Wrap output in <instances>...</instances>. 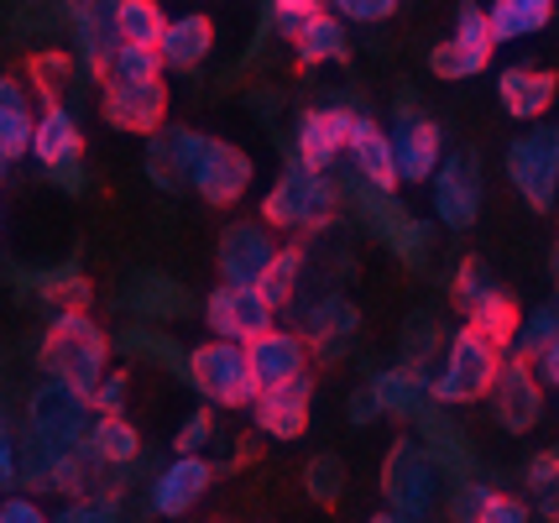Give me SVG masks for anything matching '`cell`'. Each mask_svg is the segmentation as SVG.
<instances>
[{"label":"cell","mask_w":559,"mask_h":523,"mask_svg":"<svg viewBox=\"0 0 559 523\" xmlns=\"http://www.w3.org/2000/svg\"><path fill=\"white\" fill-rule=\"evenodd\" d=\"M37 367L48 382H63L90 399V388L110 372V335L90 320V309H52L37 346Z\"/></svg>","instance_id":"obj_2"},{"label":"cell","mask_w":559,"mask_h":523,"mask_svg":"<svg viewBox=\"0 0 559 523\" xmlns=\"http://www.w3.org/2000/svg\"><path fill=\"white\" fill-rule=\"evenodd\" d=\"M555 335H559V304H544V309H534L528 320H518V335H512V356L534 361V356L549 346Z\"/></svg>","instance_id":"obj_39"},{"label":"cell","mask_w":559,"mask_h":523,"mask_svg":"<svg viewBox=\"0 0 559 523\" xmlns=\"http://www.w3.org/2000/svg\"><path fill=\"white\" fill-rule=\"evenodd\" d=\"M335 210H341V183L330 174H309V168L288 163L262 200V225L288 230V236H314L335 221Z\"/></svg>","instance_id":"obj_3"},{"label":"cell","mask_w":559,"mask_h":523,"mask_svg":"<svg viewBox=\"0 0 559 523\" xmlns=\"http://www.w3.org/2000/svg\"><path fill=\"white\" fill-rule=\"evenodd\" d=\"M277 257V236L272 225L262 221H236L219 230V247H215V268L225 283H257L267 273V262Z\"/></svg>","instance_id":"obj_15"},{"label":"cell","mask_w":559,"mask_h":523,"mask_svg":"<svg viewBox=\"0 0 559 523\" xmlns=\"http://www.w3.org/2000/svg\"><path fill=\"white\" fill-rule=\"evenodd\" d=\"M309 399H314V377H293V382H277V388H257V429L272 435V440H298L309 429Z\"/></svg>","instance_id":"obj_18"},{"label":"cell","mask_w":559,"mask_h":523,"mask_svg":"<svg viewBox=\"0 0 559 523\" xmlns=\"http://www.w3.org/2000/svg\"><path fill=\"white\" fill-rule=\"evenodd\" d=\"M204 445H215V408H210V403L194 408L189 419L178 424V435H173V450H178V455H199Z\"/></svg>","instance_id":"obj_43"},{"label":"cell","mask_w":559,"mask_h":523,"mask_svg":"<svg viewBox=\"0 0 559 523\" xmlns=\"http://www.w3.org/2000/svg\"><path fill=\"white\" fill-rule=\"evenodd\" d=\"M95 424V408L84 393H73L63 382H43L32 399H26V440L43 450V455H69V450H84V435ZM48 487V482H43Z\"/></svg>","instance_id":"obj_4"},{"label":"cell","mask_w":559,"mask_h":523,"mask_svg":"<svg viewBox=\"0 0 559 523\" xmlns=\"http://www.w3.org/2000/svg\"><path fill=\"white\" fill-rule=\"evenodd\" d=\"M110 346H121L126 356H142V361H157L163 372H173V377H183V382H189V350L178 346L173 335L152 330V324H126Z\"/></svg>","instance_id":"obj_33"},{"label":"cell","mask_w":559,"mask_h":523,"mask_svg":"<svg viewBox=\"0 0 559 523\" xmlns=\"http://www.w3.org/2000/svg\"><path fill=\"white\" fill-rule=\"evenodd\" d=\"M288 43H293V52H298V63H304V69H319V63H341L345 48H350V43H345V22L335 16V11H314L309 22L293 32Z\"/></svg>","instance_id":"obj_29"},{"label":"cell","mask_w":559,"mask_h":523,"mask_svg":"<svg viewBox=\"0 0 559 523\" xmlns=\"http://www.w3.org/2000/svg\"><path fill=\"white\" fill-rule=\"evenodd\" d=\"M304 273H309V251L298 247H277V257L267 262V273L257 277V294L272 304V309H288L298 299V288H304Z\"/></svg>","instance_id":"obj_35"},{"label":"cell","mask_w":559,"mask_h":523,"mask_svg":"<svg viewBox=\"0 0 559 523\" xmlns=\"http://www.w3.org/2000/svg\"><path fill=\"white\" fill-rule=\"evenodd\" d=\"M414 424L424 429V450L435 455V466H450L455 476H465L471 466H476V461H471V450H465V435L444 419V414H439V403H429Z\"/></svg>","instance_id":"obj_36"},{"label":"cell","mask_w":559,"mask_h":523,"mask_svg":"<svg viewBox=\"0 0 559 523\" xmlns=\"http://www.w3.org/2000/svg\"><path fill=\"white\" fill-rule=\"evenodd\" d=\"M304 482H309V498L319 502V508H335L341 502V487H345V466H341V455H314L309 461V472H304Z\"/></svg>","instance_id":"obj_40"},{"label":"cell","mask_w":559,"mask_h":523,"mask_svg":"<svg viewBox=\"0 0 559 523\" xmlns=\"http://www.w3.org/2000/svg\"><path fill=\"white\" fill-rule=\"evenodd\" d=\"M11 277H16V288H32V294L43 304H52V309H90V299H95L90 277L79 273L73 262L48 268V273H11Z\"/></svg>","instance_id":"obj_31"},{"label":"cell","mask_w":559,"mask_h":523,"mask_svg":"<svg viewBox=\"0 0 559 523\" xmlns=\"http://www.w3.org/2000/svg\"><path fill=\"white\" fill-rule=\"evenodd\" d=\"M356 204H361V215L371 221V230H377L403 262H424V257H429V225H418L414 215L397 204V194H382V189H371V183L356 178Z\"/></svg>","instance_id":"obj_14"},{"label":"cell","mask_w":559,"mask_h":523,"mask_svg":"<svg viewBox=\"0 0 559 523\" xmlns=\"http://www.w3.org/2000/svg\"><path fill=\"white\" fill-rule=\"evenodd\" d=\"M32 121H37V110H32V90H26L22 79L0 74V152H5L11 163H16V157H26Z\"/></svg>","instance_id":"obj_30"},{"label":"cell","mask_w":559,"mask_h":523,"mask_svg":"<svg viewBox=\"0 0 559 523\" xmlns=\"http://www.w3.org/2000/svg\"><path fill=\"white\" fill-rule=\"evenodd\" d=\"M392 142V168H397V183H424L435 178L439 168V126L429 116H414L408 100L397 110V131L388 136Z\"/></svg>","instance_id":"obj_19"},{"label":"cell","mask_w":559,"mask_h":523,"mask_svg":"<svg viewBox=\"0 0 559 523\" xmlns=\"http://www.w3.org/2000/svg\"><path fill=\"white\" fill-rule=\"evenodd\" d=\"M435 215L450 230H471L481 215V157L455 152L435 168Z\"/></svg>","instance_id":"obj_11"},{"label":"cell","mask_w":559,"mask_h":523,"mask_svg":"<svg viewBox=\"0 0 559 523\" xmlns=\"http://www.w3.org/2000/svg\"><path fill=\"white\" fill-rule=\"evenodd\" d=\"M455 43H461L465 52H476L481 63H491V48H497V43H491V26H487V11H481V5L465 0L461 11H455Z\"/></svg>","instance_id":"obj_41"},{"label":"cell","mask_w":559,"mask_h":523,"mask_svg":"<svg viewBox=\"0 0 559 523\" xmlns=\"http://www.w3.org/2000/svg\"><path fill=\"white\" fill-rule=\"evenodd\" d=\"M341 22H388L397 11V0H330Z\"/></svg>","instance_id":"obj_48"},{"label":"cell","mask_w":559,"mask_h":523,"mask_svg":"<svg viewBox=\"0 0 559 523\" xmlns=\"http://www.w3.org/2000/svg\"><path fill=\"white\" fill-rule=\"evenodd\" d=\"M435 482H439V466L435 455L424 450V440L414 435H397L382 455V498L392 502L397 519H424L435 508Z\"/></svg>","instance_id":"obj_7"},{"label":"cell","mask_w":559,"mask_h":523,"mask_svg":"<svg viewBox=\"0 0 559 523\" xmlns=\"http://www.w3.org/2000/svg\"><path fill=\"white\" fill-rule=\"evenodd\" d=\"M345 157H350V168H356V178H361V183L382 189V194H392V189H397V168H392V142H388V131H382L377 121H366V116H356V121H350V136H345Z\"/></svg>","instance_id":"obj_24"},{"label":"cell","mask_w":559,"mask_h":523,"mask_svg":"<svg viewBox=\"0 0 559 523\" xmlns=\"http://www.w3.org/2000/svg\"><path fill=\"white\" fill-rule=\"evenodd\" d=\"M210 487H215V466H210L204 455H173L168 466L152 476L146 502H152L157 519H183Z\"/></svg>","instance_id":"obj_16"},{"label":"cell","mask_w":559,"mask_h":523,"mask_svg":"<svg viewBox=\"0 0 559 523\" xmlns=\"http://www.w3.org/2000/svg\"><path fill=\"white\" fill-rule=\"evenodd\" d=\"M497 95H502V105H508V116H518V121H538V116L555 105L559 79L549 74V69H502Z\"/></svg>","instance_id":"obj_28"},{"label":"cell","mask_w":559,"mask_h":523,"mask_svg":"<svg viewBox=\"0 0 559 523\" xmlns=\"http://www.w3.org/2000/svg\"><path fill=\"white\" fill-rule=\"evenodd\" d=\"M508 350L491 346L487 335H476L471 324H461L450 341H444V367L439 377H429V399L435 403H476L491 393L497 367H502Z\"/></svg>","instance_id":"obj_5"},{"label":"cell","mask_w":559,"mask_h":523,"mask_svg":"<svg viewBox=\"0 0 559 523\" xmlns=\"http://www.w3.org/2000/svg\"><path fill=\"white\" fill-rule=\"evenodd\" d=\"M90 408L95 414H126V372H105L90 388Z\"/></svg>","instance_id":"obj_47"},{"label":"cell","mask_w":559,"mask_h":523,"mask_svg":"<svg viewBox=\"0 0 559 523\" xmlns=\"http://www.w3.org/2000/svg\"><path fill=\"white\" fill-rule=\"evenodd\" d=\"M549 273H555V294H559V241H555V251H549Z\"/></svg>","instance_id":"obj_57"},{"label":"cell","mask_w":559,"mask_h":523,"mask_svg":"<svg viewBox=\"0 0 559 523\" xmlns=\"http://www.w3.org/2000/svg\"><path fill=\"white\" fill-rule=\"evenodd\" d=\"M189 382L210 408H251L257 399V372L236 341H210L189 350Z\"/></svg>","instance_id":"obj_6"},{"label":"cell","mask_w":559,"mask_h":523,"mask_svg":"<svg viewBox=\"0 0 559 523\" xmlns=\"http://www.w3.org/2000/svg\"><path fill=\"white\" fill-rule=\"evenodd\" d=\"M194 152H199V131L163 121L146 136V178L163 194H183L189 189V168H194Z\"/></svg>","instance_id":"obj_20"},{"label":"cell","mask_w":559,"mask_h":523,"mask_svg":"<svg viewBox=\"0 0 559 523\" xmlns=\"http://www.w3.org/2000/svg\"><path fill=\"white\" fill-rule=\"evenodd\" d=\"M43 174L63 189V194H84L90 189V174H84V157H73V163H58V168H43Z\"/></svg>","instance_id":"obj_51"},{"label":"cell","mask_w":559,"mask_h":523,"mask_svg":"<svg viewBox=\"0 0 559 523\" xmlns=\"http://www.w3.org/2000/svg\"><path fill=\"white\" fill-rule=\"evenodd\" d=\"M476 523H528V508L518 498H508V492H481Z\"/></svg>","instance_id":"obj_46"},{"label":"cell","mask_w":559,"mask_h":523,"mask_svg":"<svg viewBox=\"0 0 559 523\" xmlns=\"http://www.w3.org/2000/svg\"><path fill=\"white\" fill-rule=\"evenodd\" d=\"M272 320H277V309L257 294V283H219L215 294L204 299V324L215 330V341L246 346L262 330H272Z\"/></svg>","instance_id":"obj_10"},{"label":"cell","mask_w":559,"mask_h":523,"mask_svg":"<svg viewBox=\"0 0 559 523\" xmlns=\"http://www.w3.org/2000/svg\"><path fill=\"white\" fill-rule=\"evenodd\" d=\"M481 492H487V487H455V523H476Z\"/></svg>","instance_id":"obj_55"},{"label":"cell","mask_w":559,"mask_h":523,"mask_svg":"<svg viewBox=\"0 0 559 523\" xmlns=\"http://www.w3.org/2000/svg\"><path fill=\"white\" fill-rule=\"evenodd\" d=\"M356 330H361V309L350 299H341V294H324L319 304H309V309H304V324H298L309 356H314V350L319 356H335Z\"/></svg>","instance_id":"obj_23"},{"label":"cell","mask_w":559,"mask_h":523,"mask_svg":"<svg viewBox=\"0 0 559 523\" xmlns=\"http://www.w3.org/2000/svg\"><path fill=\"white\" fill-rule=\"evenodd\" d=\"M518 320H523V314H518V304H512L502 288H491V283H487V288H481V294H476L471 304H465V324H471L476 335H487L491 346H502V350L512 346V335H518Z\"/></svg>","instance_id":"obj_32"},{"label":"cell","mask_w":559,"mask_h":523,"mask_svg":"<svg viewBox=\"0 0 559 523\" xmlns=\"http://www.w3.org/2000/svg\"><path fill=\"white\" fill-rule=\"evenodd\" d=\"M0 523H48V513L32 498H22V492H5L0 498Z\"/></svg>","instance_id":"obj_50"},{"label":"cell","mask_w":559,"mask_h":523,"mask_svg":"<svg viewBox=\"0 0 559 523\" xmlns=\"http://www.w3.org/2000/svg\"><path fill=\"white\" fill-rule=\"evenodd\" d=\"M366 523H403L397 513H377V519H366Z\"/></svg>","instance_id":"obj_58"},{"label":"cell","mask_w":559,"mask_h":523,"mask_svg":"<svg viewBox=\"0 0 559 523\" xmlns=\"http://www.w3.org/2000/svg\"><path fill=\"white\" fill-rule=\"evenodd\" d=\"M11 487H16V435L0 414V492H11Z\"/></svg>","instance_id":"obj_53"},{"label":"cell","mask_w":559,"mask_h":523,"mask_svg":"<svg viewBox=\"0 0 559 523\" xmlns=\"http://www.w3.org/2000/svg\"><path fill=\"white\" fill-rule=\"evenodd\" d=\"M11 174V157H5V152H0V178Z\"/></svg>","instance_id":"obj_59"},{"label":"cell","mask_w":559,"mask_h":523,"mask_svg":"<svg viewBox=\"0 0 559 523\" xmlns=\"http://www.w3.org/2000/svg\"><path fill=\"white\" fill-rule=\"evenodd\" d=\"M26 152H32L43 168H58V163L84 157V131H79L69 105H43V116L32 121V142H26Z\"/></svg>","instance_id":"obj_25"},{"label":"cell","mask_w":559,"mask_h":523,"mask_svg":"<svg viewBox=\"0 0 559 523\" xmlns=\"http://www.w3.org/2000/svg\"><path fill=\"white\" fill-rule=\"evenodd\" d=\"M73 69H79V58H69V52H32L26 58V79H32V90H37L43 105H63Z\"/></svg>","instance_id":"obj_38"},{"label":"cell","mask_w":559,"mask_h":523,"mask_svg":"<svg viewBox=\"0 0 559 523\" xmlns=\"http://www.w3.org/2000/svg\"><path fill=\"white\" fill-rule=\"evenodd\" d=\"M350 121H356V110H341V105H319V110H309V116L298 121V157H293V163L309 168V174H330V168L345 157Z\"/></svg>","instance_id":"obj_17"},{"label":"cell","mask_w":559,"mask_h":523,"mask_svg":"<svg viewBox=\"0 0 559 523\" xmlns=\"http://www.w3.org/2000/svg\"><path fill=\"white\" fill-rule=\"evenodd\" d=\"M163 58L157 48H116L110 63L99 69V110L116 131L152 136L168 121V84H163Z\"/></svg>","instance_id":"obj_1"},{"label":"cell","mask_w":559,"mask_h":523,"mask_svg":"<svg viewBox=\"0 0 559 523\" xmlns=\"http://www.w3.org/2000/svg\"><path fill=\"white\" fill-rule=\"evenodd\" d=\"M481 288H487V268H481L476 257H465V262H461V273H455V304L465 309V304L476 299Z\"/></svg>","instance_id":"obj_49"},{"label":"cell","mask_w":559,"mask_h":523,"mask_svg":"<svg viewBox=\"0 0 559 523\" xmlns=\"http://www.w3.org/2000/svg\"><path fill=\"white\" fill-rule=\"evenodd\" d=\"M251 178H257V168H251V157H246L236 142L199 136L194 168H189V189H194L204 204H215V210L236 204L246 189H251Z\"/></svg>","instance_id":"obj_9"},{"label":"cell","mask_w":559,"mask_h":523,"mask_svg":"<svg viewBox=\"0 0 559 523\" xmlns=\"http://www.w3.org/2000/svg\"><path fill=\"white\" fill-rule=\"evenodd\" d=\"M163 5L157 0H116V43L126 48H157V37H163Z\"/></svg>","instance_id":"obj_37"},{"label":"cell","mask_w":559,"mask_h":523,"mask_svg":"<svg viewBox=\"0 0 559 523\" xmlns=\"http://www.w3.org/2000/svg\"><path fill=\"white\" fill-rule=\"evenodd\" d=\"M528 367H534L538 382H549V388H559V335H555V341H549L544 350H538V356L528 361Z\"/></svg>","instance_id":"obj_54"},{"label":"cell","mask_w":559,"mask_h":523,"mask_svg":"<svg viewBox=\"0 0 559 523\" xmlns=\"http://www.w3.org/2000/svg\"><path fill=\"white\" fill-rule=\"evenodd\" d=\"M210 52H215V22L204 11L173 16L163 26V37H157V58H163V69H173V74H194Z\"/></svg>","instance_id":"obj_22"},{"label":"cell","mask_w":559,"mask_h":523,"mask_svg":"<svg viewBox=\"0 0 559 523\" xmlns=\"http://www.w3.org/2000/svg\"><path fill=\"white\" fill-rule=\"evenodd\" d=\"M48 523H121V498H110V492H84V498H69V508Z\"/></svg>","instance_id":"obj_42"},{"label":"cell","mask_w":559,"mask_h":523,"mask_svg":"<svg viewBox=\"0 0 559 523\" xmlns=\"http://www.w3.org/2000/svg\"><path fill=\"white\" fill-rule=\"evenodd\" d=\"M508 178L534 215H549L559 194V131L534 126L508 147Z\"/></svg>","instance_id":"obj_8"},{"label":"cell","mask_w":559,"mask_h":523,"mask_svg":"<svg viewBox=\"0 0 559 523\" xmlns=\"http://www.w3.org/2000/svg\"><path fill=\"white\" fill-rule=\"evenodd\" d=\"M314 11H324L319 0H267V22L277 26V37H293Z\"/></svg>","instance_id":"obj_45"},{"label":"cell","mask_w":559,"mask_h":523,"mask_svg":"<svg viewBox=\"0 0 559 523\" xmlns=\"http://www.w3.org/2000/svg\"><path fill=\"white\" fill-rule=\"evenodd\" d=\"M126 309H131L136 320H178V314L194 309V294L163 273H136L126 283Z\"/></svg>","instance_id":"obj_27"},{"label":"cell","mask_w":559,"mask_h":523,"mask_svg":"<svg viewBox=\"0 0 559 523\" xmlns=\"http://www.w3.org/2000/svg\"><path fill=\"white\" fill-rule=\"evenodd\" d=\"M63 5V22L73 32V52H79V69L90 79H99V69L110 63L116 43V0H58Z\"/></svg>","instance_id":"obj_13"},{"label":"cell","mask_w":559,"mask_h":523,"mask_svg":"<svg viewBox=\"0 0 559 523\" xmlns=\"http://www.w3.org/2000/svg\"><path fill=\"white\" fill-rule=\"evenodd\" d=\"M555 16V0H491L487 26L491 43H518V37H534L544 32Z\"/></svg>","instance_id":"obj_34"},{"label":"cell","mask_w":559,"mask_h":523,"mask_svg":"<svg viewBox=\"0 0 559 523\" xmlns=\"http://www.w3.org/2000/svg\"><path fill=\"white\" fill-rule=\"evenodd\" d=\"M487 399L497 403V424H502L508 435H528V429L544 419V382L534 377V367H528L523 356H502Z\"/></svg>","instance_id":"obj_12"},{"label":"cell","mask_w":559,"mask_h":523,"mask_svg":"<svg viewBox=\"0 0 559 523\" xmlns=\"http://www.w3.org/2000/svg\"><path fill=\"white\" fill-rule=\"evenodd\" d=\"M444 346V335H439V324L429 320V314H414V320L403 324V361H429L435 350Z\"/></svg>","instance_id":"obj_44"},{"label":"cell","mask_w":559,"mask_h":523,"mask_svg":"<svg viewBox=\"0 0 559 523\" xmlns=\"http://www.w3.org/2000/svg\"><path fill=\"white\" fill-rule=\"evenodd\" d=\"M246 361L257 372V388H277V382H293V377L309 372V346L298 330H262L257 341H246Z\"/></svg>","instance_id":"obj_21"},{"label":"cell","mask_w":559,"mask_h":523,"mask_svg":"<svg viewBox=\"0 0 559 523\" xmlns=\"http://www.w3.org/2000/svg\"><path fill=\"white\" fill-rule=\"evenodd\" d=\"M377 414H382V408H377V399H371V388H361V393L350 399V419H356V424H371Z\"/></svg>","instance_id":"obj_56"},{"label":"cell","mask_w":559,"mask_h":523,"mask_svg":"<svg viewBox=\"0 0 559 523\" xmlns=\"http://www.w3.org/2000/svg\"><path fill=\"white\" fill-rule=\"evenodd\" d=\"M528 487H534V492H544V487H559V445L528 461Z\"/></svg>","instance_id":"obj_52"},{"label":"cell","mask_w":559,"mask_h":523,"mask_svg":"<svg viewBox=\"0 0 559 523\" xmlns=\"http://www.w3.org/2000/svg\"><path fill=\"white\" fill-rule=\"evenodd\" d=\"M371 399H377V408L388 414V419H418L424 408H429V377H424V367H414V361H397V367H388L382 377H371Z\"/></svg>","instance_id":"obj_26"}]
</instances>
